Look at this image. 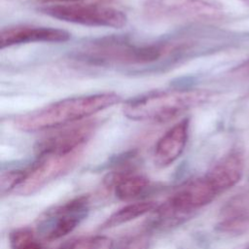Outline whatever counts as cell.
I'll list each match as a JSON object with an SVG mask.
<instances>
[{
	"label": "cell",
	"instance_id": "obj_16",
	"mask_svg": "<svg viewBox=\"0 0 249 249\" xmlns=\"http://www.w3.org/2000/svg\"><path fill=\"white\" fill-rule=\"evenodd\" d=\"M249 228V214L225 218L217 225V230L224 232H241Z\"/></svg>",
	"mask_w": 249,
	"mask_h": 249
},
{
	"label": "cell",
	"instance_id": "obj_8",
	"mask_svg": "<svg viewBox=\"0 0 249 249\" xmlns=\"http://www.w3.org/2000/svg\"><path fill=\"white\" fill-rule=\"evenodd\" d=\"M89 202V196H80L48 212L42 224L44 237L55 240L73 231L87 217Z\"/></svg>",
	"mask_w": 249,
	"mask_h": 249
},
{
	"label": "cell",
	"instance_id": "obj_2",
	"mask_svg": "<svg viewBox=\"0 0 249 249\" xmlns=\"http://www.w3.org/2000/svg\"><path fill=\"white\" fill-rule=\"evenodd\" d=\"M120 101L121 96L115 92L68 97L18 117L15 120V126L26 132L53 129L84 121Z\"/></svg>",
	"mask_w": 249,
	"mask_h": 249
},
{
	"label": "cell",
	"instance_id": "obj_12",
	"mask_svg": "<svg viewBox=\"0 0 249 249\" xmlns=\"http://www.w3.org/2000/svg\"><path fill=\"white\" fill-rule=\"evenodd\" d=\"M109 181L114 185L115 196L125 201L140 196L150 185L146 176L130 171L113 173L109 176Z\"/></svg>",
	"mask_w": 249,
	"mask_h": 249
},
{
	"label": "cell",
	"instance_id": "obj_15",
	"mask_svg": "<svg viewBox=\"0 0 249 249\" xmlns=\"http://www.w3.org/2000/svg\"><path fill=\"white\" fill-rule=\"evenodd\" d=\"M26 171L24 170H9L3 172L0 178V193L2 196L18 189L24 180Z\"/></svg>",
	"mask_w": 249,
	"mask_h": 249
},
{
	"label": "cell",
	"instance_id": "obj_7",
	"mask_svg": "<svg viewBox=\"0 0 249 249\" xmlns=\"http://www.w3.org/2000/svg\"><path fill=\"white\" fill-rule=\"evenodd\" d=\"M95 127L94 121H81L57 127L38 143L37 154L70 155L81 153L93 134Z\"/></svg>",
	"mask_w": 249,
	"mask_h": 249
},
{
	"label": "cell",
	"instance_id": "obj_13",
	"mask_svg": "<svg viewBox=\"0 0 249 249\" xmlns=\"http://www.w3.org/2000/svg\"><path fill=\"white\" fill-rule=\"evenodd\" d=\"M157 208L154 201H137L128 203L111 214L101 225L102 229H111L131 222Z\"/></svg>",
	"mask_w": 249,
	"mask_h": 249
},
{
	"label": "cell",
	"instance_id": "obj_22",
	"mask_svg": "<svg viewBox=\"0 0 249 249\" xmlns=\"http://www.w3.org/2000/svg\"><path fill=\"white\" fill-rule=\"evenodd\" d=\"M242 1H244V2L247 3V4H249V0H242Z\"/></svg>",
	"mask_w": 249,
	"mask_h": 249
},
{
	"label": "cell",
	"instance_id": "obj_6",
	"mask_svg": "<svg viewBox=\"0 0 249 249\" xmlns=\"http://www.w3.org/2000/svg\"><path fill=\"white\" fill-rule=\"evenodd\" d=\"M81 153L70 155L39 154L36 161L27 169L24 180L17 189V193L29 196L53 180L66 173L76 163Z\"/></svg>",
	"mask_w": 249,
	"mask_h": 249
},
{
	"label": "cell",
	"instance_id": "obj_19",
	"mask_svg": "<svg viewBox=\"0 0 249 249\" xmlns=\"http://www.w3.org/2000/svg\"><path fill=\"white\" fill-rule=\"evenodd\" d=\"M42 3L48 4H70V3H97V4H106L113 0H38Z\"/></svg>",
	"mask_w": 249,
	"mask_h": 249
},
{
	"label": "cell",
	"instance_id": "obj_5",
	"mask_svg": "<svg viewBox=\"0 0 249 249\" xmlns=\"http://www.w3.org/2000/svg\"><path fill=\"white\" fill-rule=\"evenodd\" d=\"M143 13L151 20L183 22L210 19L221 15V8L207 0H146Z\"/></svg>",
	"mask_w": 249,
	"mask_h": 249
},
{
	"label": "cell",
	"instance_id": "obj_4",
	"mask_svg": "<svg viewBox=\"0 0 249 249\" xmlns=\"http://www.w3.org/2000/svg\"><path fill=\"white\" fill-rule=\"evenodd\" d=\"M40 11L59 20L87 26L120 28L126 23L124 13L105 4H53L41 8Z\"/></svg>",
	"mask_w": 249,
	"mask_h": 249
},
{
	"label": "cell",
	"instance_id": "obj_9",
	"mask_svg": "<svg viewBox=\"0 0 249 249\" xmlns=\"http://www.w3.org/2000/svg\"><path fill=\"white\" fill-rule=\"evenodd\" d=\"M69 39L68 31L46 26L15 25L3 28L0 33L1 49L27 43H61Z\"/></svg>",
	"mask_w": 249,
	"mask_h": 249
},
{
	"label": "cell",
	"instance_id": "obj_21",
	"mask_svg": "<svg viewBox=\"0 0 249 249\" xmlns=\"http://www.w3.org/2000/svg\"><path fill=\"white\" fill-rule=\"evenodd\" d=\"M242 69H243L246 73H249V60L242 66Z\"/></svg>",
	"mask_w": 249,
	"mask_h": 249
},
{
	"label": "cell",
	"instance_id": "obj_10",
	"mask_svg": "<svg viewBox=\"0 0 249 249\" xmlns=\"http://www.w3.org/2000/svg\"><path fill=\"white\" fill-rule=\"evenodd\" d=\"M189 125V119H183L159 139L154 151V162L157 166L167 167L182 155L188 141Z\"/></svg>",
	"mask_w": 249,
	"mask_h": 249
},
{
	"label": "cell",
	"instance_id": "obj_14",
	"mask_svg": "<svg viewBox=\"0 0 249 249\" xmlns=\"http://www.w3.org/2000/svg\"><path fill=\"white\" fill-rule=\"evenodd\" d=\"M13 249H43L42 244L35 239L32 230L22 228L16 230L10 235Z\"/></svg>",
	"mask_w": 249,
	"mask_h": 249
},
{
	"label": "cell",
	"instance_id": "obj_1",
	"mask_svg": "<svg viewBox=\"0 0 249 249\" xmlns=\"http://www.w3.org/2000/svg\"><path fill=\"white\" fill-rule=\"evenodd\" d=\"M194 43L179 35L156 41H134L112 36L89 42L74 53V57L96 66L155 68L181 60L192 52Z\"/></svg>",
	"mask_w": 249,
	"mask_h": 249
},
{
	"label": "cell",
	"instance_id": "obj_20",
	"mask_svg": "<svg viewBox=\"0 0 249 249\" xmlns=\"http://www.w3.org/2000/svg\"><path fill=\"white\" fill-rule=\"evenodd\" d=\"M112 248H113V242L109 237L104 235H95L92 249H112Z\"/></svg>",
	"mask_w": 249,
	"mask_h": 249
},
{
	"label": "cell",
	"instance_id": "obj_18",
	"mask_svg": "<svg viewBox=\"0 0 249 249\" xmlns=\"http://www.w3.org/2000/svg\"><path fill=\"white\" fill-rule=\"evenodd\" d=\"M149 237L146 234L135 235L126 240L120 249H148Z\"/></svg>",
	"mask_w": 249,
	"mask_h": 249
},
{
	"label": "cell",
	"instance_id": "obj_17",
	"mask_svg": "<svg viewBox=\"0 0 249 249\" xmlns=\"http://www.w3.org/2000/svg\"><path fill=\"white\" fill-rule=\"evenodd\" d=\"M95 236H84L77 239H73L59 249H92Z\"/></svg>",
	"mask_w": 249,
	"mask_h": 249
},
{
	"label": "cell",
	"instance_id": "obj_11",
	"mask_svg": "<svg viewBox=\"0 0 249 249\" xmlns=\"http://www.w3.org/2000/svg\"><path fill=\"white\" fill-rule=\"evenodd\" d=\"M243 158L238 152L223 157L205 175L218 194L233 187L242 177Z\"/></svg>",
	"mask_w": 249,
	"mask_h": 249
},
{
	"label": "cell",
	"instance_id": "obj_3",
	"mask_svg": "<svg viewBox=\"0 0 249 249\" xmlns=\"http://www.w3.org/2000/svg\"><path fill=\"white\" fill-rule=\"evenodd\" d=\"M211 97V91L199 89L154 90L129 99L123 112L133 121L165 122L206 103Z\"/></svg>",
	"mask_w": 249,
	"mask_h": 249
}]
</instances>
